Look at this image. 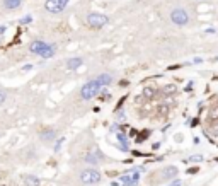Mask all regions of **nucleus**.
Returning <instances> with one entry per match:
<instances>
[{"mask_svg":"<svg viewBox=\"0 0 218 186\" xmlns=\"http://www.w3.org/2000/svg\"><path fill=\"white\" fill-rule=\"evenodd\" d=\"M29 50L32 53H36V55H39L43 58H51L53 55H55V48L48 45V43H44V41H32L29 45Z\"/></svg>","mask_w":218,"mask_h":186,"instance_id":"1","label":"nucleus"},{"mask_svg":"<svg viewBox=\"0 0 218 186\" xmlns=\"http://www.w3.org/2000/svg\"><path fill=\"white\" fill-rule=\"evenodd\" d=\"M101 86L97 84V80L94 79V80H90V82H87L85 86H82V89H80V98L85 99V101H89V99L96 98L97 94L101 92Z\"/></svg>","mask_w":218,"mask_h":186,"instance_id":"2","label":"nucleus"},{"mask_svg":"<svg viewBox=\"0 0 218 186\" xmlns=\"http://www.w3.org/2000/svg\"><path fill=\"white\" fill-rule=\"evenodd\" d=\"M80 181L87 186L97 185L101 181V173L97 169H85V171H82V174H80Z\"/></svg>","mask_w":218,"mask_h":186,"instance_id":"3","label":"nucleus"},{"mask_svg":"<svg viewBox=\"0 0 218 186\" xmlns=\"http://www.w3.org/2000/svg\"><path fill=\"white\" fill-rule=\"evenodd\" d=\"M70 0H46L44 2V9L48 10L50 14H60L63 12L65 7L68 5Z\"/></svg>","mask_w":218,"mask_h":186,"instance_id":"4","label":"nucleus"},{"mask_svg":"<svg viewBox=\"0 0 218 186\" xmlns=\"http://www.w3.org/2000/svg\"><path fill=\"white\" fill-rule=\"evenodd\" d=\"M170 21L176 26H186L189 22V14L184 9H174L170 12Z\"/></svg>","mask_w":218,"mask_h":186,"instance_id":"5","label":"nucleus"},{"mask_svg":"<svg viewBox=\"0 0 218 186\" xmlns=\"http://www.w3.org/2000/svg\"><path fill=\"white\" fill-rule=\"evenodd\" d=\"M87 22L92 28H102L109 22V17L104 16V14H99V12H92V14L87 16Z\"/></svg>","mask_w":218,"mask_h":186,"instance_id":"6","label":"nucleus"},{"mask_svg":"<svg viewBox=\"0 0 218 186\" xmlns=\"http://www.w3.org/2000/svg\"><path fill=\"white\" fill-rule=\"evenodd\" d=\"M121 181H123L124 186H135L140 181V173L138 171H131V173H128V174L121 176Z\"/></svg>","mask_w":218,"mask_h":186,"instance_id":"7","label":"nucleus"},{"mask_svg":"<svg viewBox=\"0 0 218 186\" xmlns=\"http://www.w3.org/2000/svg\"><path fill=\"white\" fill-rule=\"evenodd\" d=\"M22 183H24V186H39V179L36 176L26 174V176L22 178Z\"/></svg>","mask_w":218,"mask_h":186,"instance_id":"8","label":"nucleus"},{"mask_svg":"<svg viewBox=\"0 0 218 186\" xmlns=\"http://www.w3.org/2000/svg\"><path fill=\"white\" fill-rule=\"evenodd\" d=\"M96 80H97V84H99L101 87H108L109 84L113 82V79H111V75H109V74H102V75H99Z\"/></svg>","mask_w":218,"mask_h":186,"instance_id":"9","label":"nucleus"},{"mask_svg":"<svg viewBox=\"0 0 218 186\" xmlns=\"http://www.w3.org/2000/svg\"><path fill=\"white\" fill-rule=\"evenodd\" d=\"M162 174H164V179H172V178L177 174V167H174V166H170V167H165L164 171H162Z\"/></svg>","mask_w":218,"mask_h":186,"instance_id":"10","label":"nucleus"},{"mask_svg":"<svg viewBox=\"0 0 218 186\" xmlns=\"http://www.w3.org/2000/svg\"><path fill=\"white\" fill-rule=\"evenodd\" d=\"M99 161H101V154L97 150H92L90 154H87V162H90V164H99Z\"/></svg>","mask_w":218,"mask_h":186,"instance_id":"11","label":"nucleus"},{"mask_svg":"<svg viewBox=\"0 0 218 186\" xmlns=\"http://www.w3.org/2000/svg\"><path fill=\"white\" fill-rule=\"evenodd\" d=\"M80 65H82V58H70L68 62H67V67H68L70 70H75V69H79Z\"/></svg>","mask_w":218,"mask_h":186,"instance_id":"12","label":"nucleus"},{"mask_svg":"<svg viewBox=\"0 0 218 186\" xmlns=\"http://www.w3.org/2000/svg\"><path fill=\"white\" fill-rule=\"evenodd\" d=\"M116 138H118L119 144H121V150H124V152L129 150V149H128V140H126V135H124V133H118Z\"/></svg>","mask_w":218,"mask_h":186,"instance_id":"13","label":"nucleus"},{"mask_svg":"<svg viewBox=\"0 0 218 186\" xmlns=\"http://www.w3.org/2000/svg\"><path fill=\"white\" fill-rule=\"evenodd\" d=\"M20 4H22V0H4V5L7 9H17L20 7Z\"/></svg>","mask_w":218,"mask_h":186,"instance_id":"14","label":"nucleus"},{"mask_svg":"<svg viewBox=\"0 0 218 186\" xmlns=\"http://www.w3.org/2000/svg\"><path fill=\"white\" fill-rule=\"evenodd\" d=\"M153 94H155V91H153V89H150V87H145L143 89V96H145V98H153Z\"/></svg>","mask_w":218,"mask_h":186,"instance_id":"15","label":"nucleus"},{"mask_svg":"<svg viewBox=\"0 0 218 186\" xmlns=\"http://www.w3.org/2000/svg\"><path fill=\"white\" fill-rule=\"evenodd\" d=\"M210 120H218V106L210 109Z\"/></svg>","mask_w":218,"mask_h":186,"instance_id":"16","label":"nucleus"},{"mask_svg":"<svg viewBox=\"0 0 218 186\" xmlns=\"http://www.w3.org/2000/svg\"><path fill=\"white\" fill-rule=\"evenodd\" d=\"M199 161H203L201 156H193V157H189V159H186V162H199Z\"/></svg>","mask_w":218,"mask_h":186,"instance_id":"17","label":"nucleus"},{"mask_svg":"<svg viewBox=\"0 0 218 186\" xmlns=\"http://www.w3.org/2000/svg\"><path fill=\"white\" fill-rule=\"evenodd\" d=\"M5 99H7V94H5V92H4V91L0 89V104H2V103H4Z\"/></svg>","mask_w":218,"mask_h":186,"instance_id":"18","label":"nucleus"},{"mask_svg":"<svg viewBox=\"0 0 218 186\" xmlns=\"http://www.w3.org/2000/svg\"><path fill=\"white\" fill-rule=\"evenodd\" d=\"M27 22H31V16H26L20 19V24H27Z\"/></svg>","mask_w":218,"mask_h":186,"instance_id":"19","label":"nucleus"},{"mask_svg":"<svg viewBox=\"0 0 218 186\" xmlns=\"http://www.w3.org/2000/svg\"><path fill=\"white\" fill-rule=\"evenodd\" d=\"M169 186H181V181H174V183H170Z\"/></svg>","mask_w":218,"mask_h":186,"instance_id":"20","label":"nucleus"},{"mask_svg":"<svg viewBox=\"0 0 218 186\" xmlns=\"http://www.w3.org/2000/svg\"><path fill=\"white\" fill-rule=\"evenodd\" d=\"M2 33H5V26H0V34Z\"/></svg>","mask_w":218,"mask_h":186,"instance_id":"21","label":"nucleus"},{"mask_svg":"<svg viewBox=\"0 0 218 186\" xmlns=\"http://www.w3.org/2000/svg\"><path fill=\"white\" fill-rule=\"evenodd\" d=\"M213 60H215V62H218V57H215V58H213Z\"/></svg>","mask_w":218,"mask_h":186,"instance_id":"22","label":"nucleus"}]
</instances>
